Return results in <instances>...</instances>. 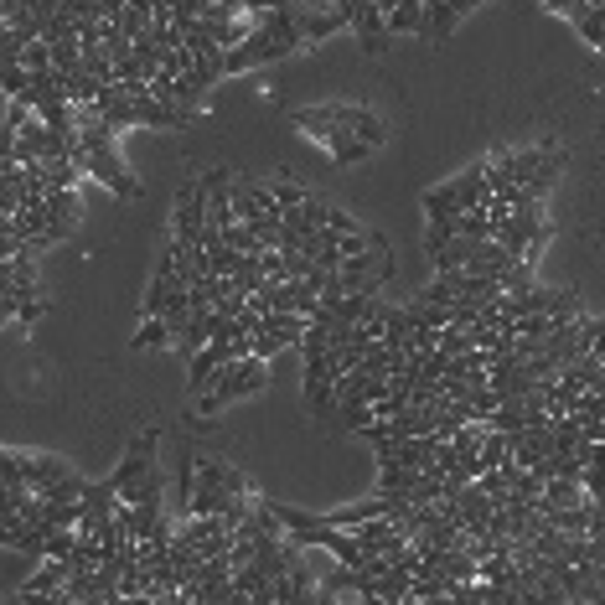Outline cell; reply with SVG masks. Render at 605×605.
<instances>
[{
    "mask_svg": "<svg viewBox=\"0 0 605 605\" xmlns=\"http://www.w3.org/2000/svg\"><path fill=\"white\" fill-rule=\"evenodd\" d=\"M306 47V32H300V11L290 6H275V11H259L254 16V32L228 47V73H249V68H264V63H280V57Z\"/></svg>",
    "mask_w": 605,
    "mask_h": 605,
    "instance_id": "obj_1",
    "label": "cell"
},
{
    "mask_svg": "<svg viewBox=\"0 0 605 605\" xmlns=\"http://www.w3.org/2000/svg\"><path fill=\"white\" fill-rule=\"evenodd\" d=\"M264 388V357H254V352H244V357H233L228 368L207 383L202 393H197V414H218L223 404H233V399H249V393H259Z\"/></svg>",
    "mask_w": 605,
    "mask_h": 605,
    "instance_id": "obj_2",
    "label": "cell"
},
{
    "mask_svg": "<svg viewBox=\"0 0 605 605\" xmlns=\"http://www.w3.org/2000/svg\"><path fill=\"white\" fill-rule=\"evenodd\" d=\"M471 207H492V181H487V161H476L471 171H461L456 181L425 192V218H450V213H471Z\"/></svg>",
    "mask_w": 605,
    "mask_h": 605,
    "instance_id": "obj_3",
    "label": "cell"
},
{
    "mask_svg": "<svg viewBox=\"0 0 605 605\" xmlns=\"http://www.w3.org/2000/svg\"><path fill=\"white\" fill-rule=\"evenodd\" d=\"M244 352H254V337H228V331H218L207 347H197L192 352V368H187V388L192 393H202L207 383H213L233 357H244Z\"/></svg>",
    "mask_w": 605,
    "mask_h": 605,
    "instance_id": "obj_4",
    "label": "cell"
},
{
    "mask_svg": "<svg viewBox=\"0 0 605 605\" xmlns=\"http://www.w3.org/2000/svg\"><path fill=\"white\" fill-rule=\"evenodd\" d=\"M202 233H207V181H181L171 238L181 249H202Z\"/></svg>",
    "mask_w": 605,
    "mask_h": 605,
    "instance_id": "obj_5",
    "label": "cell"
},
{
    "mask_svg": "<svg viewBox=\"0 0 605 605\" xmlns=\"http://www.w3.org/2000/svg\"><path fill=\"white\" fill-rule=\"evenodd\" d=\"M295 119V130L300 125H316V119H321V125H342V130H352V135H362V140H373V145H383V125H378V119L368 114V109H362V104H321V109H295L290 114Z\"/></svg>",
    "mask_w": 605,
    "mask_h": 605,
    "instance_id": "obj_6",
    "label": "cell"
},
{
    "mask_svg": "<svg viewBox=\"0 0 605 605\" xmlns=\"http://www.w3.org/2000/svg\"><path fill=\"white\" fill-rule=\"evenodd\" d=\"M300 130H306V135H316L326 150H331V161H337V166H357V161H368L373 156V140H362V135H352V130H342V125H321V119H316V125H300Z\"/></svg>",
    "mask_w": 605,
    "mask_h": 605,
    "instance_id": "obj_7",
    "label": "cell"
},
{
    "mask_svg": "<svg viewBox=\"0 0 605 605\" xmlns=\"http://www.w3.org/2000/svg\"><path fill=\"white\" fill-rule=\"evenodd\" d=\"M476 6H481V0H430V6H425V37L445 42L450 32H456V21L466 11H476Z\"/></svg>",
    "mask_w": 605,
    "mask_h": 605,
    "instance_id": "obj_8",
    "label": "cell"
},
{
    "mask_svg": "<svg viewBox=\"0 0 605 605\" xmlns=\"http://www.w3.org/2000/svg\"><path fill=\"white\" fill-rule=\"evenodd\" d=\"M357 37H362V47H368V52H383V42H388V32H393V26H388V11L378 6V0H368V6H362L357 11Z\"/></svg>",
    "mask_w": 605,
    "mask_h": 605,
    "instance_id": "obj_9",
    "label": "cell"
},
{
    "mask_svg": "<svg viewBox=\"0 0 605 605\" xmlns=\"http://www.w3.org/2000/svg\"><path fill=\"white\" fill-rule=\"evenodd\" d=\"M130 347H135V352H140V347H176V331H171L166 316H145L140 331L130 337Z\"/></svg>",
    "mask_w": 605,
    "mask_h": 605,
    "instance_id": "obj_10",
    "label": "cell"
},
{
    "mask_svg": "<svg viewBox=\"0 0 605 605\" xmlns=\"http://www.w3.org/2000/svg\"><path fill=\"white\" fill-rule=\"evenodd\" d=\"M559 171H564V145H554V150H549V161L538 166V176L528 181V192H533V197L543 202V197L554 192V181H559Z\"/></svg>",
    "mask_w": 605,
    "mask_h": 605,
    "instance_id": "obj_11",
    "label": "cell"
},
{
    "mask_svg": "<svg viewBox=\"0 0 605 605\" xmlns=\"http://www.w3.org/2000/svg\"><path fill=\"white\" fill-rule=\"evenodd\" d=\"M574 26H580V37H585V42L600 52V47H605V0H600V6H585Z\"/></svg>",
    "mask_w": 605,
    "mask_h": 605,
    "instance_id": "obj_12",
    "label": "cell"
},
{
    "mask_svg": "<svg viewBox=\"0 0 605 605\" xmlns=\"http://www.w3.org/2000/svg\"><path fill=\"white\" fill-rule=\"evenodd\" d=\"M285 347H295V337H285V331H254V357H275V352H285Z\"/></svg>",
    "mask_w": 605,
    "mask_h": 605,
    "instance_id": "obj_13",
    "label": "cell"
},
{
    "mask_svg": "<svg viewBox=\"0 0 605 605\" xmlns=\"http://www.w3.org/2000/svg\"><path fill=\"white\" fill-rule=\"evenodd\" d=\"M574 414H580V419H605V393L600 388H585L580 404H574Z\"/></svg>",
    "mask_w": 605,
    "mask_h": 605,
    "instance_id": "obj_14",
    "label": "cell"
},
{
    "mask_svg": "<svg viewBox=\"0 0 605 605\" xmlns=\"http://www.w3.org/2000/svg\"><path fill=\"white\" fill-rule=\"evenodd\" d=\"M21 63H26V68H52V42H47V37H37L32 47L21 52Z\"/></svg>",
    "mask_w": 605,
    "mask_h": 605,
    "instance_id": "obj_15",
    "label": "cell"
},
{
    "mask_svg": "<svg viewBox=\"0 0 605 605\" xmlns=\"http://www.w3.org/2000/svg\"><path fill=\"white\" fill-rule=\"evenodd\" d=\"M275 197H280V207H300L311 192H306V187H295V181H275Z\"/></svg>",
    "mask_w": 605,
    "mask_h": 605,
    "instance_id": "obj_16",
    "label": "cell"
},
{
    "mask_svg": "<svg viewBox=\"0 0 605 605\" xmlns=\"http://www.w3.org/2000/svg\"><path fill=\"white\" fill-rule=\"evenodd\" d=\"M549 11H559V16H569V21H580L585 0H549Z\"/></svg>",
    "mask_w": 605,
    "mask_h": 605,
    "instance_id": "obj_17",
    "label": "cell"
},
{
    "mask_svg": "<svg viewBox=\"0 0 605 605\" xmlns=\"http://www.w3.org/2000/svg\"><path fill=\"white\" fill-rule=\"evenodd\" d=\"M585 6H600V0H585Z\"/></svg>",
    "mask_w": 605,
    "mask_h": 605,
    "instance_id": "obj_18",
    "label": "cell"
}]
</instances>
